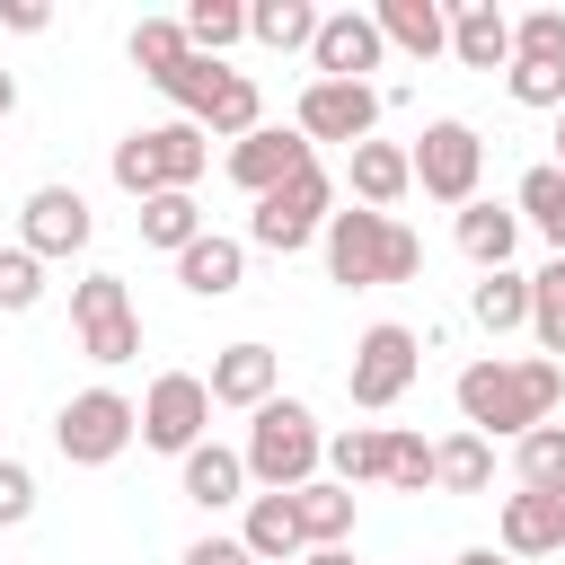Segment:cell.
Instances as JSON below:
<instances>
[{
  "label": "cell",
  "instance_id": "cell-18",
  "mask_svg": "<svg viewBox=\"0 0 565 565\" xmlns=\"http://www.w3.org/2000/svg\"><path fill=\"white\" fill-rule=\"evenodd\" d=\"M450 53L468 71H512V18L494 0H450Z\"/></svg>",
  "mask_w": 565,
  "mask_h": 565
},
{
  "label": "cell",
  "instance_id": "cell-42",
  "mask_svg": "<svg viewBox=\"0 0 565 565\" xmlns=\"http://www.w3.org/2000/svg\"><path fill=\"white\" fill-rule=\"evenodd\" d=\"M0 26H18V35H44V26H53V9H44V0H0Z\"/></svg>",
  "mask_w": 565,
  "mask_h": 565
},
{
  "label": "cell",
  "instance_id": "cell-8",
  "mask_svg": "<svg viewBox=\"0 0 565 565\" xmlns=\"http://www.w3.org/2000/svg\"><path fill=\"white\" fill-rule=\"evenodd\" d=\"M415 185L433 194V203H450V212H468L477 203V177H486V141H477V124H459V115H441V124H424L415 132Z\"/></svg>",
  "mask_w": 565,
  "mask_h": 565
},
{
  "label": "cell",
  "instance_id": "cell-29",
  "mask_svg": "<svg viewBox=\"0 0 565 565\" xmlns=\"http://www.w3.org/2000/svg\"><path fill=\"white\" fill-rule=\"evenodd\" d=\"M380 468H388V433H380V424L327 433V477H335V486H380Z\"/></svg>",
  "mask_w": 565,
  "mask_h": 565
},
{
  "label": "cell",
  "instance_id": "cell-13",
  "mask_svg": "<svg viewBox=\"0 0 565 565\" xmlns=\"http://www.w3.org/2000/svg\"><path fill=\"white\" fill-rule=\"evenodd\" d=\"M88 238H97V212H88L79 185H35L26 194V212H18V247L26 256H79Z\"/></svg>",
  "mask_w": 565,
  "mask_h": 565
},
{
  "label": "cell",
  "instance_id": "cell-23",
  "mask_svg": "<svg viewBox=\"0 0 565 565\" xmlns=\"http://www.w3.org/2000/svg\"><path fill=\"white\" fill-rule=\"evenodd\" d=\"M371 18H380V35H388L397 53H415V62L450 53V9H441V0H380Z\"/></svg>",
  "mask_w": 565,
  "mask_h": 565
},
{
  "label": "cell",
  "instance_id": "cell-47",
  "mask_svg": "<svg viewBox=\"0 0 565 565\" xmlns=\"http://www.w3.org/2000/svg\"><path fill=\"white\" fill-rule=\"evenodd\" d=\"M556 168H565V115H556Z\"/></svg>",
  "mask_w": 565,
  "mask_h": 565
},
{
  "label": "cell",
  "instance_id": "cell-34",
  "mask_svg": "<svg viewBox=\"0 0 565 565\" xmlns=\"http://www.w3.org/2000/svg\"><path fill=\"white\" fill-rule=\"evenodd\" d=\"M238 35H247V9H238V0H194V9H185V44H194V53L221 62Z\"/></svg>",
  "mask_w": 565,
  "mask_h": 565
},
{
  "label": "cell",
  "instance_id": "cell-49",
  "mask_svg": "<svg viewBox=\"0 0 565 565\" xmlns=\"http://www.w3.org/2000/svg\"><path fill=\"white\" fill-rule=\"evenodd\" d=\"M0 459H9V450H0Z\"/></svg>",
  "mask_w": 565,
  "mask_h": 565
},
{
  "label": "cell",
  "instance_id": "cell-36",
  "mask_svg": "<svg viewBox=\"0 0 565 565\" xmlns=\"http://www.w3.org/2000/svg\"><path fill=\"white\" fill-rule=\"evenodd\" d=\"M512 468H521V486H565V424L521 433L512 441Z\"/></svg>",
  "mask_w": 565,
  "mask_h": 565
},
{
  "label": "cell",
  "instance_id": "cell-9",
  "mask_svg": "<svg viewBox=\"0 0 565 565\" xmlns=\"http://www.w3.org/2000/svg\"><path fill=\"white\" fill-rule=\"evenodd\" d=\"M71 327H79V353L106 362V371L141 353V318H132L124 274H79V282H71Z\"/></svg>",
  "mask_w": 565,
  "mask_h": 565
},
{
  "label": "cell",
  "instance_id": "cell-16",
  "mask_svg": "<svg viewBox=\"0 0 565 565\" xmlns=\"http://www.w3.org/2000/svg\"><path fill=\"white\" fill-rule=\"evenodd\" d=\"M274 397H282V353H274V344H221V353H212V406L256 415V406H274Z\"/></svg>",
  "mask_w": 565,
  "mask_h": 565
},
{
  "label": "cell",
  "instance_id": "cell-19",
  "mask_svg": "<svg viewBox=\"0 0 565 565\" xmlns=\"http://www.w3.org/2000/svg\"><path fill=\"white\" fill-rule=\"evenodd\" d=\"M177 282H185L194 300H230V291L247 282V238H221V230H203V238L177 256Z\"/></svg>",
  "mask_w": 565,
  "mask_h": 565
},
{
  "label": "cell",
  "instance_id": "cell-4",
  "mask_svg": "<svg viewBox=\"0 0 565 565\" xmlns=\"http://www.w3.org/2000/svg\"><path fill=\"white\" fill-rule=\"evenodd\" d=\"M212 168V132L203 124H150V132H124L115 141V185L132 194V203H150V194H194V177Z\"/></svg>",
  "mask_w": 565,
  "mask_h": 565
},
{
  "label": "cell",
  "instance_id": "cell-48",
  "mask_svg": "<svg viewBox=\"0 0 565 565\" xmlns=\"http://www.w3.org/2000/svg\"><path fill=\"white\" fill-rule=\"evenodd\" d=\"M238 565H256V556H238Z\"/></svg>",
  "mask_w": 565,
  "mask_h": 565
},
{
  "label": "cell",
  "instance_id": "cell-31",
  "mask_svg": "<svg viewBox=\"0 0 565 565\" xmlns=\"http://www.w3.org/2000/svg\"><path fill=\"white\" fill-rule=\"evenodd\" d=\"M530 335H539L547 362H565V256H547L530 274Z\"/></svg>",
  "mask_w": 565,
  "mask_h": 565
},
{
  "label": "cell",
  "instance_id": "cell-35",
  "mask_svg": "<svg viewBox=\"0 0 565 565\" xmlns=\"http://www.w3.org/2000/svg\"><path fill=\"white\" fill-rule=\"evenodd\" d=\"M256 124H265V88L238 71V79L221 88V106H212V124H203V132H212V141H247Z\"/></svg>",
  "mask_w": 565,
  "mask_h": 565
},
{
  "label": "cell",
  "instance_id": "cell-33",
  "mask_svg": "<svg viewBox=\"0 0 565 565\" xmlns=\"http://www.w3.org/2000/svg\"><path fill=\"white\" fill-rule=\"evenodd\" d=\"M141 238L168 247V256H185V247L203 238V203H194V194H150V203H141Z\"/></svg>",
  "mask_w": 565,
  "mask_h": 565
},
{
  "label": "cell",
  "instance_id": "cell-40",
  "mask_svg": "<svg viewBox=\"0 0 565 565\" xmlns=\"http://www.w3.org/2000/svg\"><path fill=\"white\" fill-rule=\"evenodd\" d=\"M503 79H512V97H521V106H547V115H565V62H512Z\"/></svg>",
  "mask_w": 565,
  "mask_h": 565
},
{
  "label": "cell",
  "instance_id": "cell-24",
  "mask_svg": "<svg viewBox=\"0 0 565 565\" xmlns=\"http://www.w3.org/2000/svg\"><path fill=\"white\" fill-rule=\"evenodd\" d=\"M433 486H441V494H486V486H494V441L468 433V424L441 433V441H433Z\"/></svg>",
  "mask_w": 565,
  "mask_h": 565
},
{
  "label": "cell",
  "instance_id": "cell-21",
  "mask_svg": "<svg viewBox=\"0 0 565 565\" xmlns=\"http://www.w3.org/2000/svg\"><path fill=\"white\" fill-rule=\"evenodd\" d=\"M238 547L256 556V565H300L309 556V539H300V512H291V494H247V521H238Z\"/></svg>",
  "mask_w": 565,
  "mask_h": 565
},
{
  "label": "cell",
  "instance_id": "cell-37",
  "mask_svg": "<svg viewBox=\"0 0 565 565\" xmlns=\"http://www.w3.org/2000/svg\"><path fill=\"white\" fill-rule=\"evenodd\" d=\"M512 62H565V9H521L512 18Z\"/></svg>",
  "mask_w": 565,
  "mask_h": 565
},
{
  "label": "cell",
  "instance_id": "cell-2",
  "mask_svg": "<svg viewBox=\"0 0 565 565\" xmlns=\"http://www.w3.org/2000/svg\"><path fill=\"white\" fill-rule=\"evenodd\" d=\"M327 274L344 282V291H380V282H415L424 274V238L397 221V212H335L327 221Z\"/></svg>",
  "mask_w": 565,
  "mask_h": 565
},
{
  "label": "cell",
  "instance_id": "cell-1",
  "mask_svg": "<svg viewBox=\"0 0 565 565\" xmlns=\"http://www.w3.org/2000/svg\"><path fill=\"white\" fill-rule=\"evenodd\" d=\"M450 397H459V424H468V433H486V441H521V433L556 424L565 362H547V353H477V362L450 380Z\"/></svg>",
  "mask_w": 565,
  "mask_h": 565
},
{
  "label": "cell",
  "instance_id": "cell-25",
  "mask_svg": "<svg viewBox=\"0 0 565 565\" xmlns=\"http://www.w3.org/2000/svg\"><path fill=\"white\" fill-rule=\"evenodd\" d=\"M291 512H300V539H309V547H353V486L309 477V486L291 494Z\"/></svg>",
  "mask_w": 565,
  "mask_h": 565
},
{
  "label": "cell",
  "instance_id": "cell-20",
  "mask_svg": "<svg viewBox=\"0 0 565 565\" xmlns=\"http://www.w3.org/2000/svg\"><path fill=\"white\" fill-rule=\"evenodd\" d=\"M177 468H185V477H177V486H185V503H203V512L247 503V459H238L230 441H203V450H185Z\"/></svg>",
  "mask_w": 565,
  "mask_h": 565
},
{
  "label": "cell",
  "instance_id": "cell-32",
  "mask_svg": "<svg viewBox=\"0 0 565 565\" xmlns=\"http://www.w3.org/2000/svg\"><path fill=\"white\" fill-rule=\"evenodd\" d=\"M124 53H132V71H141V79L159 88V79H168V71H177V62L194 53V44H185V18H141Z\"/></svg>",
  "mask_w": 565,
  "mask_h": 565
},
{
  "label": "cell",
  "instance_id": "cell-38",
  "mask_svg": "<svg viewBox=\"0 0 565 565\" xmlns=\"http://www.w3.org/2000/svg\"><path fill=\"white\" fill-rule=\"evenodd\" d=\"M380 486L424 494V486H433V441H424V433H388V468H380Z\"/></svg>",
  "mask_w": 565,
  "mask_h": 565
},
{
  "label": "cell",
  "instance_id": "cell-30",
  "mask_svg": "<svg viewBox=\"0 0 565 565\" xmlns=\"http://www.w3.org/2000/svg\"><path fill=\"white\" fill-rule=\"evenodd\" d=\"M247 35H256L265 53H309V44H318V9H309V0H256V9H247Z\"/></svg>",
  "mask_w": 565,
  "mask_h": 565
},
{
  "label": "cell",
  "instance_id": "cell-17",
  "mask_svg": "<svg viewBox=\"0 0 565 565\" xmlns=\"http://www.w3.org/2000/svg\"><path fill=\"white\" fill-rule=\"evenodd\" d=\"M450 238H459V256H468L477 274H503V265H512V247H521V212L477 194L468 212H450Z\"/></svg>",
  "mask_w": 565,
  "mask_h": 565
},
{
  "label": "cell",
  "instance_id": "cell-41",
  "mask_svg": "<svg viewBox=\"0 0 565 565\" xmlns=\"http://www.w3.org/2000/svg\"><path fill=\"white\" fill-rule=\"evenodd\" d=\"M35 512V468L26 459H0V530H18Z\"/></svg>",
  "mask_w": 565,
  "mask_h": 565
},
{
  "label": "cell",
  "instance_id": "cell-44",
  "mask_svg": "<svg viewBox=\"0 0 565 565\" xmlns=\"http://www.w3.org/2000/svg\"><path fill=\"white\" fill-rule=\"evenodd\" d=\"M300 565H353V547H309Z\"/></svg>",
  "mask_w": 565,
  "mask_h": 565
},
{
  "label": "cell",
  "instance_id": "cell-46",
  "mask_svg": "<svg viewBox=\"0 0 565 565\" xmlns=\"http://www.w3.org/2000/svg\"><path fill=\"white\" fill-rule=\"evenodd\" d=\"M459 565H503V556H494V547H468V556H459Z\"/></svg>",
  "mask_w": 565,
  "mask_h": 565
},
{
  "label": "cell",
  "instance_id": "cell-11",
  "mask_svg": "<svg viewBox=\"0 0 565 565\" xmlns=\"http://www.w3.org/2000/svg\"><path fill=\"white\" fill-rule=\"evenodd\" d=\"M203 433H212V380L159 371L150 397H141V441L168 450V459H185V450H203Z\"/></svg>",
  "mask_w": 565,
  "mask_h": 565
},
{
  "label": "cell",
  "instance_id": "cell-14",
  "mask_svg": "<svg viewBox=\"0 0 565 565\" xmlns=\"http://www.w3.org/2000/svg\"><path fill=\"white\" fill-rule=\"evenodd\" d=\"M388 62V35L371 9H327L318 18V44H309V79H362Z\"/></svg>",
  "mask_w": 565,
  "mask_h": 565
},
{
  "label": "cell",
  "instance_id": "cell-27",
  "mask_svg": "<svg viewBox=\"0 0 565 565\" xmlns=\"http://www.w3.org/2000/svg\"><path fill=\"white\" fill-rule=\"evenodd\" d=\"M230 79H238L230 62H212V53H185V62L159 79V97H168L185 124H212V106H221V88H230Z\"/></svg>",
  "mask_w": 565,
  "mask_h": 565
},
{
  "label": "cell",
  "instance_id": "cell-26",
  "mask_svg": "<svg viewBox=\"0 0 565 565\" xmlns=\"http://www.w3.org/2000/svg\"><path fill=\"white\" fill-rule=\"evenodd\" d=\"M512 212H521V230L547 238V256H565V168H556V159H539V168L512 185Z\"/></svg>",
  "mask_w": 565,
  "mask_h": 565
},
{
  "label": "cell",
  "instance_id": "cell-6",
  "mask_svg": "<svg viewBox=\"0 0 565 565\" xmlns=\"http://www.w3.org/2000/svg\"><path fill=\"white\" fill-rule=\"evenodd\" d=\"M141 441V406L124 397V388H79V397H62V415H53V450L71 459V468H106V459H124Z\"/></svg>",
  "mask_w": 565,
  "mask_h": 565
},
{
  "label": "cell",
  "instance_id": "cell-45",
  "mask_svg": "<svg viewBox=\"0 0 565 565\" xmlns=\"http://www.w3.org/2000/svg\"><path fill=\"white\" fill-rule=\"evenodd\" d=\"M9 115H18V79L0 71V124H9Z\"/></svg>",
  "mask_w": 565,
  "mask_h": 565
},
{
  "label": "cell",
  "instance_id": "cell-3",
  "mask_svg": "<svg viewBox=\"0 0 565 565\" xmlns=\"http://www.w3.org/2000/svg\"><path fill=\"white\" fill-rule=\"evenodd\" d=\"M238 459H247V486H265V494H300V486L327 468V433H318V415H309L300 397H274V406L247 415Z\"/></svg>",
  "mask_w": 565,
  "mask_h": 565
},
{
  "label": "cell",
  "instance_id": "cell-28",
  "mask_svg": "<svg viewBox=\"0 0 565 565\" xmlns=\"http://www.w3.org/2000/svg\"><path fill=\"white\" fill-rule=\"evenodd\" d=\"M468 318L486 327V335H512V327H530V274H477L468 282Z\"/></svg>",
  "mask_w": 565,
  "mask_h": 565
},
{
  "label": "cell",
  "instance_id": "cell-22",
  "mask_svg": "<svg viewBox=\"0 0 565 565\" xmlns=\"http://www.w3.org/2000/svg\"><path fill=\"white\" fill-rule=\"evenodd\" d=\"M344 177H353V203H362V212H388L397 194H415V159H406L397 141H362V150L344 159Z\"/></svg>",
  "mask_w": 565,
  "mask_h": 565
},
{
  "label": "cell",
  "instance_id": "cell-39",
  "mask_svg": "<svg viewBox=\"0 0 565 565\" xmlns=\"http://www.w3.org/2000/svg\"><path fill=\"white\" fill-rule=\"evenodd\" d=\"M44 300V256H26V247H0V309L18 318V309H35Z\"/></svg>",
  "mask_w": 565,
  "mask_h": 565
},
{
  "label": "cell",
  "instance_id": "cell-43",
  "mask_svg": "<svg viewBox=\"0 0 565 565\" xmlns=\"http://www.w3.org/2000/svg\"><path fill=\"white\" fill-rule=\"evenodd\" d=\"M238 556H247L238 539H194V547H185V565H238Z\"/></svg>",
  "mask_w": 565,
  "mask_h": 565
},
{
  "label": "cell",
  "instance_id": "cell-15",
  "mask_svg": "<svg viewBox=\"0 0 565 565\" xmlns=\"http://www.w3.org/2000/svg\"><path fill=\"white\" fill-rule=\"evenodd\" d=\"M503 556H565V486H512L494 512Z\"/></svg>",
  "mask_w": 565,
  "mask_h": 565
},
{
  "label": "cell",
  "instance_id": "cell-10",
  "mask_svg": "<svg viewBox=\"0 0 565 565\" xmlns=\"http://www.w3.org/2000/svg\"><path fill=\"white\" fill-rule=\"evenodd\" d=\"M380 115H388V97H380L371 79H309L291 124L309 132V150H318V141H344V150H362V141L380 132Z\"/></svg>",
  "mask_w": 565,
  "mask_h": 565
},
{
  "label": "cell",
  "instance_id": "cell-7",
  "mask_svg": "<svg viewBox=\"0 0 565 565\" xmlns=\"http://www.w3.org/2000/svg\"><path fill=\"white\" fill-rule=\"evenodd\" d=\"M415 371H424V335H415V327H397V318H380V327H362V335H353L344 397H353L362 415H380V406H397V397L415 388Z\"/></svg>",
  "mask_w": 565,
  "mask_h": 565
},
{
  "label": "cell",
  "instance_id": "cell-5",
  "mask_svg": "<svg viewBox=\"0 0 565 565\" xmlns=\"http://www.w3.org/2000/svg\"><path fill=\"white\" fill-rule=\"evenodd\" d=\"M327 221H335V177H327V168H300L291 185L256 194V212H247V247H265V256H300V247L327 238Z\"/></svg>",
  "mask_w": 565,
  "mask_h": 565
},
{
  "label": "cell",
  "instance_id": "cell-12",
  "mask_svg": "<svg viewBox=\"0 0 565 565\" xmlns=\"http://www.w3.org/2000/svg\"><path fill=\"white\" fill-rule=\"evenodd\" d=\"M300 168H318V150H309V132L300 124H256L247 141H230V185L256 203V194H274V185H291Z\"/></svg>",
  "mask_w": 565,
  "mask_h": 565
}]
</instances>
